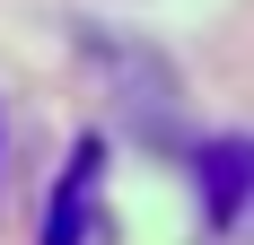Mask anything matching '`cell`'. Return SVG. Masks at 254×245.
Returning a JSON list of instances; mask_svg holds the SVG:
<instances>
[{
    "mask_svg": "<svg viewBox=\"0 0 254 245\" xmlns=\"http://www.w3.org/2000/svg\"><path fill=\"white\" fill-rule=\"evenodd\" d=\"M193 175H202V210H210V228L254 219V140H210Z\"/></svg>",
    "mask_w": 254,
    "mask_h": 245,
    "instance_id": "cell-2",
    "label": "cell"
},
{
    "mask_svg": "<svg viewBox=\"0 0 254 245\" xmlns=\"http://www.w3.org/2000/svg\"><path fill=\"white\" fill-rule=\"evenodd\" d=\"M44 245H105V140H79L44 210Z\"/></svg>",
    "mask_w": 254,
    "mask_h": 245,
    "instance_id": "cell-1",
    "label": "cell"
}]
</instances>
